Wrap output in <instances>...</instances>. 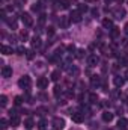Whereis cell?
Here are the masks:
<instances>
[{
    "label": "cell",
    "instance_id": "cell-9",
    "mask_svg": "<svg viewBox=\"0 0 128 130\" xmlns=\"http://www.w3.org/2000/svg\"><path fill=\"white\" fill-rule=\"evenodd\" d=\"M98 62H99V58H98L96 55H91V56L88 58V65H89V67H96Z\"/></svg>",
    "mask_w": 128,
    "mask_h": 130
},
{
    "label": "cell",
    "instance_id": "cell-7",
    "mask_svg": "<svg viewBox=\"0 0 128 130\" xmlns=\"http://www.w3.org/2000/svg\"><path fill=\"white\" fill-rule=\"evenodd\" d=\"M53 126L56 130H62L65 127V120L63 118H54L53 120Z\"/></svg>",
    "mask_w": 128,
    "mask_h": 130
},
{
    "label": "cell",
    "instance_id": "cell-41",
    "mask_svg": "<svg viewBox=\"0 0 128 130\" xmlns=\"http://www.w3.org/2000/svg\"><path fill=\"white\" fill-rule=\"evenodd\" d=\"M124 30H125V33H127V35H128V23H127V24H125V26H124Z\"/></svg>",
    "mask_w": 128,
    "mask_h": 130
},
{
    "label": "cell",
    "instance_id": "cell-36",
    "mask_svg": "<svg viewBox=\"0 0 128 130\" xmlns=\"http://www.w3.org/2000/svg\"><path fill=\"white\" fill-rule=\"evenodd\" d=\"M44 23H45V15L41 14V15H39V24H44Z\"/></svg>",
    "mask_w": 128,
    "mask_h": 130
},
{
    "label": "cell",
    "instance_id": "cell-39",
    "mask_svg": "<svg viewBox=\"0 0 128 130\" xmlns=\"http://www.w3.org/2000/svg\"><path fill=\"white\" fill-rule=\"evenodd\" d=\"M27 58H29V59H32V58H33V52H27Z\"/></svg>",
    "mask_w": 128,
    "mask_h": 130
},
{
    "label": "cell",
    "instance_id": "cell-16",
    "mask_svg": "<svg viewBox=\"0 0 128 130\" xmlns=\"http://www.w3.org/2000/svg\"><path fill=\"white\" fill-rule=\"evenodd\" d=\"M2 53L3 55H12L14 53V50H12V47H9V45H2Z\"/></svg>",
    "mask_w": 128,
    "mask_h": 130
},
{
    "label": "cell",
    "instance_id": "cell-10",
    "mask_svg": "<svg viewBox=\"0 0 128 130\" xmlns=\"http://www.w3.org/2000/svg\"><path fill=\"white\" fill-rule=\"evenodd\" d=\"M113 15H115V18H118V20H122V18L125 17V9H122V8H118V9H115V11H113Z\"/></svg>",
    "mask_w": 128,
    "mask_h": 130
},
{
    "label": "cell",
    "instance_id": "cell-14",
    "mask_svg": "<svg viewBox=\"0 0 128 130\" xmlns=\"http://www.w3.org/2000/svg\"><path fill=\"white\" fill-rule=\"evenodd\" d=\"M113 83H115L118 88H121V86H124V83H125V79H124V77H121V76H116V77L113 79Z\"/></svg>",
    "mask_w": 128,
    "mask_h": 130
},
{
    "label": "cell",
    "instance_id": "cell-4",
    "mask_svg": "<svg viewBox=\"0 0 128 130\" xmlns=\"http://www.w3.org/2000/svg\"><path fill=\"white\" fill-rule=\"evenodd\" d=\"M2 77H5V79L12 77V67H9V65H3V67H2Z\"/></svg>",
    "mask_w": 128,
    "mask_h": 130
},
{
    "label": "cell",
    "instance_id": "cell-27",
    "mask_svg": "<svg viewBox=\"0 0 128 130\" xmlns=\"http://www.w3.org/2000/svg\"><path fill=\"white\" fill-rule=\"evenodd\" d=\"M8 24H9L12 29H17V21H15L14 18H12V20H8Z\"/></svg>",
    "mask_w": 128,
    "mask_h": 130
},
{
    "label": "cell",
    "instance_id": "cell-12",
    "mask_svg": "<svg viewBox=\"0 0 128 130\" xmlns=\"http://www.w3.org/2000/svg\"><path fill=\"white\" fill-rule=\"evenodd\" d=\"M44 9V3L42 2H36V3H33L32 5V11L33 12H41Z\"/></svg>",
    "mask_w": 128,
    "mask_h": 130
},
{
    "label": "cell",
    "instance_id": "cell-38",
    "mask_svg": "<svg viewBox=\"0 0 128 130\" xmlns=\"http://www.w3.org/2000/svg\"><path fill=\"white\" fill-rule=\"evenodd\" d=\"M83 53H84V50L80 48V50H77V55H75V56H77V58H83Z\"/></svg>",
    "mask_w": 128,
    "mask_h": 130
},
{
    "label": "cell",
    "instance_id": "cell-11",
    "mask_svg": "<svg viewBox=\"0 0 128 130\" xmlns=\"http://www.w3.org/2000/svg\"><path fill=\"white\" fill-rule=\"evenodd\" d=\"M41 45H42V41H41V38H39V36H35V38H32V48H33V50L39 48Z\"/></svg>",
    "mask_w": 128,
    "mask_h": 130
},
{
    "label": "cell",
    "instance_id": "cell-34",
    "mask_svg": "<svg viewBox=\"0 0 128 130\" xmlns=\"http://www.w3.org/2000/svg\"><path fill=\"white\" fill-rule=\"evenodd\" d=\"M20 35H21V38H23V39H27V38H29L27 30H21V33H20Z\"/></svg>",
    "mask_w": 128,
    "mask_h": 130
},
{
    "label": "cell",
    "instance_id": "cell-2",
    "mask_svg": "<svg viewBox=\"0 0 128 130\" xmlns=\"http://www.w3.org/2000/svg\"><path fill=\"white\" fill-rule=\"evenodd\" d=\"M21 21H23V24L26 27H30L33 24V18L30 17V14H27V12H23L21 14Z\"/></svg>",
    "mask_w": 128,
    "mask_h": 130
},
{
    "label": "cell",
    "instance_id": "cell-26",
    "mask_svg": "<svg viewBox=\"0 0 128 130\" xmlns=\"http://www.w3.org/2000/svg\"><path fill=\"white\" fill-rule=\"evenodd\" d=\"M89 101H91V103H96V101H98V95H96V94H91V95H89Z\"/></svg>",
    "mask_w": 128,
    "mask_h": 130
},
{
    "label": "cell",
    "instance_id": "cell-40",
    "mask_svg": "<svg viewBox=\"0 0 128 130\" xmlns=\"http://www.w3.org/2000/svg\"><path fill=\"white\" fill-rule=\"evenodd\" d=\"M122 45H128V39L125 38V39H122Z\"/></svg>",
    "mask_w": 128,
    "mask_h": 130
},
{
    "label": "cell",
    "instance_id": "cell-30",
    "mask_svg": "<svg viewBox=\"0 0 128 130\" xmlns=\"http://www.w3.org/2000/svg\"><path fill=\"white\" fill-rule=\"evenodd\" d=\"M14 103H15V106H20V104L23 103V97H20V95H18V97H15Z\"/></svg>",
    "mask_w": 128,
    "mask_h": 130
},
{
    "label": "cell",
    "instance_id": "cell-17",
    "mask_svg": "<svg viewBox=\"0 0 128 130\" xmlns=\"http://www.w3.org/2000/svg\"><path fill=\"white\" fill-rule=\"evenodd\" d=\"M60 76H62V74H60V70H54V71L51 73V80H53V82H57V80L60 79Z\"/></svg>",
    "mask_w": 128,
    "mask_h": 130
},
{
    "label": "cell",
    "instance_id": "cell-6",
    "mask_svg": "<svg viewBox=\"0 0 128 130\" xmlns=\"http://www.w3.org/2000/svg\"><path fill=\"white\" fill-rule=\"evenodd\" d=\"M36 85H38L39 89H45V88H48V77H39L38 82H36Z\"/></svg>",
    "mask_w": 128,
    "mask_h": 130
},
{
    "label": "cell",
    "instance_id": "cell-29",
    "mask_svg": "<svg viewBox=\"0 0 128 130\" xmlns=\"http://www.w3.org/2000/svg\"><path fill=\"white\" fill-rule=\"evenodd\" d=\"M0 127H2V130H5L6 127H8V123H6V120H5V118H2V120H0Z\"/></svg>",
    "mask_w": 128,
    "mask_h": 130
},
{
    "label": "cell",
    "instance_id": "cell-20",
    "mask_svg": "<svg viewBox=\"0 0 128 130\" xmlns=\"http://www.w3.org/2000/svg\"><path fill=\"white\" fill-rule=\"evenodd\" d=\"M127 124H128V121L127 120H125V118H119V121H118V127H119V129H125V127H127Z\"/></svg>",
    "mask_w": 128,
    "mask_h": 130
},
{
    "label": "cell",
    "instance_id": "cell-28",
    "mask_svg": "<svg viewBox=\"0 0 128 130\" xmlns=\"http://www.w3.org/2000/svg\"><path fill=\"white\" fill-rule=\"evenodd\" d=\"M60 94H62V88H60V86H54V95L59 97Z\"/></svg>",
    "mask_w": 128,
    "mask_h": 130
},
{
    "label": "cell",
    "instance_id": "cell-19",
    "mask_svg": "<svg viewBox=\"0 0 128 130\" xmlns=\"http://www.w3.org/2000/svg\"><path fill=\"white\" fill-rule=\"evenodd\" d=\"M69 21H71V20H69L68 17H62L59 23H60V26H62L63 29H66V27H68V24H69Z\"/></svg>",
    "mask_w": 128,
    "mask_h": 130
},
{
    "label": "cell",
    "instance_id": "cell-22",
    "mask_svg": "<svg viewBox=\"0 0 128 130\" xmlns=\"http://www.w3.org/2000/svg\"><path fill=\"white\" fill-rule=\"evenodd\" d=\"M59 5H60L62 9H69V5H71V3H69V0H60Z\"/></svg>",
    "mask_w": 128,
    "mask_h": 130
},
{
    "label": "cell",
    "instance_id": "cell-5",
    "mask_svg": "<svg viewBox=\"0 0 128 130\" xmlns=\"http://www.w3.org/2000/svg\"><path fill=\"white\" fill-rule=\"evenodd\" d=\"M11 126H12V127L20 126V117H18V113L14 112V110H11Z\"/></svg>",
    "mask_w": 128,
    "mask_h": 130
},
{
    "label": "cell",
    "instance_id": "cell-21",
    "mask_svg": "<svg viewBox=\"0 0 128 130\" xmlns=\"http://www.w3.org/2000/svg\"><path fill=\"white\" fill-rule=\"evenodd\" d=\"M118 36H119V29H118V27H113V29L110 30V38H112V39H116Z\"/></svg>",
    "mask_w": 128,
    "mask_h": 130
},
{
    "label": "cell",
    "instance_id": "cell-25",
    "mask_svg": "<svg viewBox=\"0 0 128 130\" xmlns=\"http://www.w3.org/2000/svg\"><path fill=\"white\" fill-rule=\"evenodd\" d=\"M6 103H8L6 95H0V106H2V107H5V106H6Z\"/></svg>",
    "mask_w": 128,
    "mask_h": 130
},
{
    "label": "cell",
    "instance_id": "cell-35",
    "mask_svg": "<svg viewBox=\"0 0 128 130\" xmlns=\"http://www.w3.org/2000/svg\"><path fill=\"white\" fill-rule=\"evenodd\" d=\"M47 35H48V36H53V35H54V27H48Z\"/></svg>",
    "mask_w": 128,
    "mask_h": 130
},
{
    "label": "cell",
    "instance_id": "cell-24",
    "mask_svg": "<svg viewBox=\"0 0 128 130\" xmlns=\"http://www.w3.org/2000/svg\"><path fill=\"white\" fill-rule=\"evenodd\" d=\"M24 127H26V129H32L33 127V120L32 118H27V120L24 121Z\"/></svg>",
    "mask_w": 128,
    "mask_h": 130
},
{
    "label": "cell",
    "instance_id": "cell-18",
    "mask_svg": "<svg viewBox=\"0 0 128 130\" xmlns=\"http://www.w3.org/2000/svg\"><path fill=\"white\" fill-rule=\"evenodd\" d=\"M102 120H104L105 123H110V121L113 120V113H112V112H104V113H102Z\"/></svg>",
    "mask_w": 128,
    "mask_h": 130
},
{
    "label": "cell",
    "instance_id": "cell-23",
    "mask_svg": "<svg viewBox=\"0 0 128 130\" xmlns=\"http://www.w3.org/2000/svg\"><path fill=\"white\" fill-rule=\"evenodd\" d=\"M38 129L39 130H45L47 129V121H45V120H41V121L38 123Z\"/></svg>",
    "mask_w": 128,
    "mask_h": 130
},
{
    "label": "cell",
    "instance_id": "cell-1",
    "mask_svg": "<svg viewBox=\"0 0 128 130\" xmlns=\"http://www.w3.org/2000/svg\"><path fill=\"white\" fill-rule=\"evenodd\" d=\"M18 86H20L21 89L29 91L30 86H32V79H30V76H23V77L18 80Z\"/></svg>",
    "mask_w": 128,
    "mask_h": 130
},
{
    "label": "cell",
    "instance_id": "cell-43",
    "mask_svg": "<svg viewBox=\"0 0 128 130\" xmlns=\"http://www.w3.org/2000/svg\"><path fill=\"white\" fill-rule=\"evenodd\" d=\"M86 2H94V0H86Z\"/></svg>",
    "mask_w": 128,
    "mask_h": 130
},
{
    "label": "cell",
    "instance_id": "cell-13",
    "mask_svg": "<svg viewBox=\"0 0 128 130\" xmlns=\"http://www.w3.org/2000/svg\"><path fill=\"white\" fill-rule=\"evenodd\" d=\"M102 27H104V29H110V30H112L115 26H113V21H112L110 18H104V20H102Z\"/></svg>",
    "mask_w": 128,
    "mask_h": 130
},
{
    "label": "cell",
    "instance_id": "cell-15",
    "mask_svg": "<svg viewBox=\"0 0 128 130\" xmlns=\"http://www.w3.org/2000/svg\"><path fill=\"white\" fill-rule=\"evenodd\" d=\"M99 83H101L99 76H92V79H91V85H92L94 88H98V86H99Z\"/></svg>",
    "mask_w": 128,
    "mask_h": 130
},
{
    "label": "cell",
    "instance_id": "cell-8",
    "mask_svg": "<svg viewBox=\"0 0 128 130\" xmlns=\"http://www.w3.org/2000/svg\"><path fill=\"white\" fill-rule=\"evenodd\" d=\"M71 118H72V121H74V123L80 124V123H83V120H84V115H83L81 112H74V113L71 115Z\"/></svg>",
    "mask_w": 128,
    "mask_h": 130
},
{
    "label": "cell",
    "instance_id": "cell-37",
    "mask_svg": "<svg viewBox=\"0 0 128 130\" xmlns=\"http://www.w3.org/2000/svg\"><path fill=\"white\" fill-rule=\"evenodd\" d=\"M119 64H122V65H128V59H127V58H121V59H119Z\"/></svg>",
    "mask_w": 128,
    "mask_h": 130
},
{
    "label": "cell",
    "instance_id": "cell-3",
    "mask_svg": "<svg viewBox=\"0 0 128 130\" xmlns=\"http://www.w3.org/2000/svg\"><path fill=\"white\" fill-rule=\"evenodd\" d=\"M69 20L72 21V23H80L81 21V12L77 9V11H72L71 12V15H69Z\"/></svg>",
    "mask_w": 128,
    "mask_h": 130
},
{
    "label": "cell",
    "instance_id": "cell-32",
    "mask_svg": "<svg viewBox=\"0 0 128 130\" xmlns=\"http://www.w3.org/2000/svg\"><path fill=\"white\" fill-rule=\"evenodd\" d=\"M68 73H69V74H72V73H74V74H77V73H78V70H77L75 67H68Z\"/></svg>",
    "mask_w": 128,
    "mask_h": 130
},
{
    "label": "cell",
    "instance_id": "cell-31",
    "mask_svg": "<svg viewBox=\"0 0 128 130\" xmlns=\"http://www.w3.org/2000/svg\"><path fill=\"white\" fill-rule=\"evenodd\" d=\"M17 53H18V55H24V53H26V48H24L23 45H20V47H17Z\"/></svg>",
    "mask_w": 128,
    "mask_h": 130
},
{
    "label": "cell",
    "instance_id": "cell-33",
    "mask_svg": "<svg viewBox=\"0 0 128 130\" xmlns=\"http://www.w3.org/2000/svg\"><path fill=\"white\" fill-rule=\"evenodd\" d=\"M78 11L83 14V12H86V11H88V6H86V5H78Z\"/></svg>",
    "mask_w": 128,
    "mask_h": 130
},
{
    "label": "cell",
    "instance_id": "cell-42",
    "mask_svg": "<svg viewBox=\"0 0 128 130\" xmlns=\"http://www.w3.org/2000/svg\"><path fill=\"white\" fill-rule=\"evenodd\" d=\"M124 77H125V79H128V70L125 71V74H124Z\"/></svg>",
    "mask_w": 128,
    "mask_h": 130
}]
</instances>
